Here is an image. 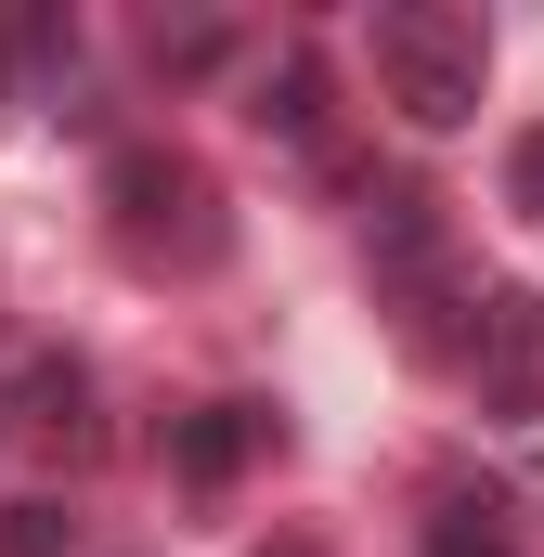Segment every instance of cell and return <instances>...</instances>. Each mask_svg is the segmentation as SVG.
I'll return each mask as SVG.
<instances>
[{"instance_id":"obj_1","label":"cell","mask_w":544,"mask_h":557,"mask_svg":"<svg viewBox=\"0 0 544 557\" xmlns=\"http://www.w3.org/2000/svg\"><path fill=\"white\" fill-rule=\"evenodd\" d=\"M363 52H376V91L403 104V131H467L493 91V26L454 0H390L363 26Z\"/></svg>"},{"instance_id":"obj_2","label":"cell","mask_w":544,"mask_h":557,"mask_svg":"<svg viewBox=\"0 0 544 557\" xmlns=\"http://www.w3.org/2000/svg\"><path fill=\"white\" fill-rule=\"evenodd\" d=\"M104 208H118V247H131L143 273H156V260H169V273H208V260H221V195H208V169L169 156V143H131V156L104 169Z\"/></svg>"},{"instance_id":"obj_3","label":"cell","mask_w":544,"mask_h":557,"mask_svg":"<svg viewBox=\"0 0 544 557\" xmlns=\"http://www.w3.org/2000/svg\"><path fill=\"white\" fill-rule=\"evenodd\" d=\"M454 363H467L480 416L544 428V298H532V285H480L467 324H454Z\"/></svg>"},{"instance_id":"obj_4","label":"cell","mask_w":544,"mask_h":557,"mask_svg":"<svg viewBox=\"0 0 544 557\" xmlns=\"http://www.w3.org/2000/svg\"><path fill=\"white\" fill-rule=\"evenodd\" d=\"M260 441H272V416H260V403H195V416L169 428V467H182L195 493H221V480H234Z\"/></svg>"},{"instance_id":"obj_5","label":"cell","mask_w":544,"mask_h":557,"mask_svg":"<svg viewBox=\"0 0 544 557\" xmlns=\"http://www.w3.org/2000/svg\"><path fill=\"white\" fill-rule=\"evenodd\" d=\"M428 557H519V532H506V506H493V493H441Z\"/></svg>"},{"instance_id":"obj_6","label":"cell","mask_w":544,"mask_h":557,"mask_svg":"<svg viewBox=\"0 0 544 557\" xmlns=\"http://www.w3.org/2000/svg\"><path fill=\"white\" fill-rule=\"evenodd\" d=\"M0 557H78V519L52 493H26V506H0Z\"/></svg>"},{"instance_id":"obj_7","label":"cell","mask_w":544,"mask_h":557,"mask_svg":"<svg viewBox=\"0 0 544 557\" xmlns=\"http://www.w3.org/2000/svg\"><path fill=\"white\" fill-rule=\"evenodd\" d=\"M311 104H324V78H311V65L285 52V65H272V78H260V117H272V131H285V143H311Z\"/></svg>"},{"instance_id":"obj_8","label":"cell","mask_w":544,"mask_h":557,"mask_svg":"<svg viewBox=\"0 0 544 557\" xmlns=\"http://www.w3.org/2000/svg\"><path fill=\"white\" fill-rule=\"evenodd\" d=\"M13 65H26V78L65 65V26H52V13H0V91H13Z\"/></svg>"},{"instance_id":"obj_9","label":"cell","mask_w":544,"mask_h":557,"mask_svg":"<svg viewBox=\"0 0 544 557\" xmlns=\"http://www.w3.org/2000/svg\"><path fill=\"white\" fill-rule=\"evenodd\" d=\"M506 208H532V221H544V117L506 143Z\"/></svg>"},{"instance_id":"obj_10","label":"cell","mask_w":544,"mask_h":557,"mask_svg":"<svg viewBox=\"0 0 544 557\" xmlns=\"http://www.w3.org/2000/svg\"><path fill=\"white\" fill-rule=\"evenodd\" d=\"M272 557H324V545H272Z\"/></svg>"}]
</instances>
